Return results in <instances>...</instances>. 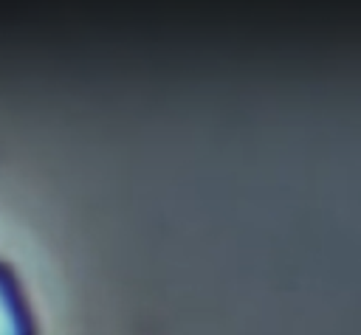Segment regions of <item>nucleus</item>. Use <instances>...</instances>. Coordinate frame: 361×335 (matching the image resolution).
I'll list each match as a JSON object with an SVG mask.
<instances>
[{"label": "nucleus", "instance_id": "1", "mask_svg": "<svg viewBox=\"0 0 361 335\" xmlns=\"http://www.w3.org/2000/svg\"><path fill=\"white\" fill-rule=\"evenodd\" d=\"M0 335H34L28 304L14 273L0 262Z\"/></svg>", "mask_w": 361, "mask_h": 335}]
</instances>
